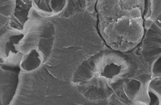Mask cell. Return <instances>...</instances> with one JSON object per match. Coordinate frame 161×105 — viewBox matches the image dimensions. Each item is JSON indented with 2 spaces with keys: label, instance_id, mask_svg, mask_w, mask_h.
<instances>
[{
  "label": "cell",
  "instance_id": "3",
  "mask_svg": "<svg viewBox=\"0 0 161 105\" xmlns=\"http://www.w3.org/2000/svg\"><path fill=\"white\" fill-rule=\"evenodd\" d=\"M41 63L40 56L35 50H32L24 57L21 63V67L26 71H32L39 67Z\"/></svg>",
  "mask_w": 161,
  "mask_h": 105
},
{
  "label": "cell",
  "instance_id": "4",
  "mask_svg": "<svg viewBox=\"0 0 161 105\" xmlns=\"http://www.w3.org/2000/svg\"><path fill=\"white\" fill-rule=\"evenodd\" d=\"M126 94L130 99H132L135 96V94L139 91L140 85L139 83L136 81H130L126 85Z\"/></svg>",
  "mask_w": 161,
  "mask_h": 105
},
{
  "label": "cell",
  "instance_id": "2",
  "mask_svg": "<svg viewBox=\"0 0 161 105\" xmlns=\"http://www.w3.org/2000/svg\"><path fill=\"white\" fill-rule=\"evenodd\" d=\"M95 72V64L92 59L88 60L80 66L74 74V82H79L88 80L94 76Z\"/></svg>",
  "mask_w": 161,
  "mask_h": 105
},
{
  "label": "cell",
  "instance_id": "1",
  "mask_svg": "<svg viewBox=\"0 0 161 105\" xmlns=\"http://www.w3.org/2000/svg\"><path fill=\"white\" fill-rule=\"evenodd\" d=\"M18 69L6 67L1 69V103L8 104L13 97L18 83Z\"/></svg>",
  "mask_w": 161,
  "mask_h": 105
}]
</instances>
